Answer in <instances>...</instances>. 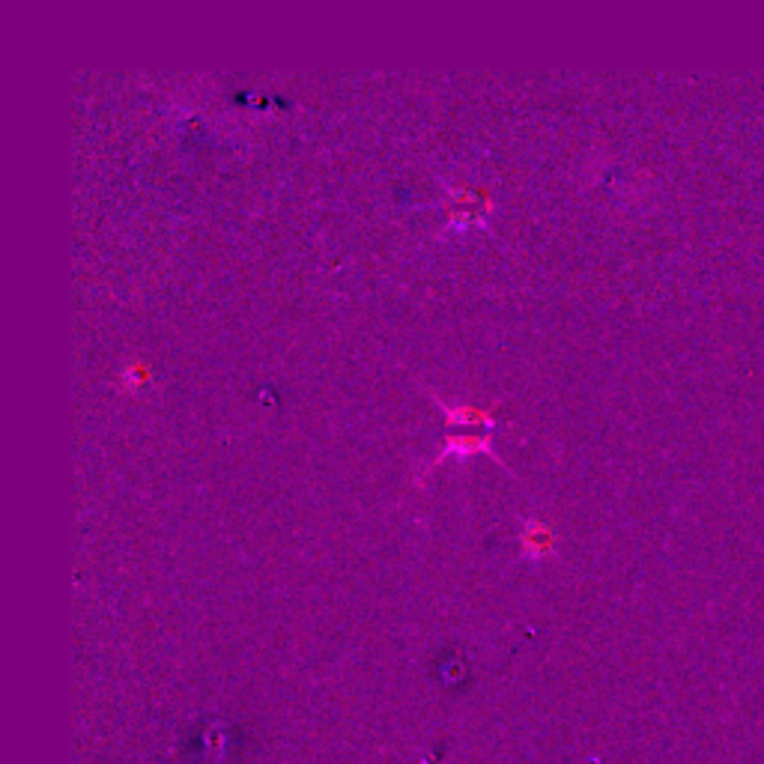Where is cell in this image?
Instances as JSON below:
<instances>
[{"mask_svg":"<svg viewBox=\"0 0 764 764\" xmlns=\"http://www.w3.org/2000/svg\"><path fill=\"white\" fill-rule=\"evenodd\" d=\"M490 454L496 463H502L505 466V460L496 454V445H493V433L490 430H481V433H448L445 436V442H442V448H439V454L427 463V469H433V466H439L445 457H469V454Z\"/></svg>","mask_w":764,"mask_h":764,"instance_id":"1","label":"cell"},{"mask_svg":"<svg viewBox=\"0 0 764 764\" xmlns=\"http://www.w3.org/2000/svg\"><path fill=\"white\" fill-rule=\"evenodd\" d=\"M430 397L439 403V409L445 412L448 424H484L490 427L496 421V409L493 406H469V403H451L445 397H439L433 388H430Z\"/></svg>","mask_w":764,"mask_h":764,"instance_id":"2","label":"cell"},{"mask_svg":"<svg viewBox=\"0 0 764 764\" xmlns=\"http://www.w3.org/2000/svg\"><path fill=\"white\" fill-rule=\"evenodd\" d=\"M520 541H523V550H526L529 556H547V553H553L556 535H553L550 523L526 520V523H523V532H520Z\"/></svg>","mask_w":764,"mask_h":764,"instance_id":"3","label":"cell"},{"mask_svg":"<svg viewBox=\"0 0 764 764\" xmlns=\"http://www.w3.org/2000/svg\"><path fill=\"white\" fill-rule=\"evenodd\" d=\"M147 374H150V371H147V365H144V362H132V365H126V368H123V380L129 382V385L144 382L147 380Z\"/></svg>","mask_w":764,"mask_h":764,"instance_id":"4","label":"cell"}]
</instances>
